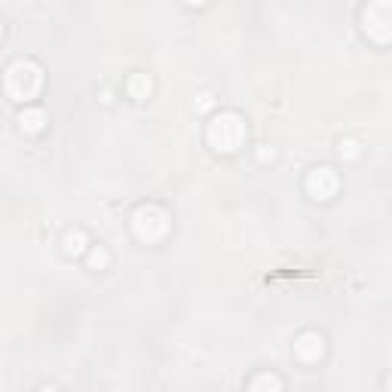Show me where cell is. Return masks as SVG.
Here are the masks:
<instances>
[{
  "label": "cell",
  "mask_w": 392,
  "mask_h": 392,
  "mask_svg": "<svg viewBox=\"0 0 392 392\" xmlns=\"http://www.w3.org/2000/svg\"><path fill=\"white\" fill-rule=\"evenodd\" d=\"M4 86H6V95L13 102H28L40 92L43 86V71L37 61L31 59H16L10 68H6V77H4Z\"/></svg>",
  "instance_id": "6da1fadb"
},
{
  "label": "cell",
  "mask_w": 392,
  "mask_h": 392,
  "mask_svg": "<svg viewBox=\"0 0 392 392\" xmlns=\"http://www.w3.org/2000/svg\"><path fill=\"white\" fill-rule=\"evenodd\" d=\"M206 138L218 154H233L245 145V120L239 114H218L206 126Z\"/></svg>",
  "instance_id": "7a4b0ae2"
},
{
  "label": "cell",
  "mask_w": 392,
  "mask_h": 392,
  "mask_svg": "<svg viewBox=\"0 0 392 392\" xmlns=\"http://www.w3.org/2000/svg\"><path fill=\"white\" fill-rule=\"evenodd\" d=\"M362 28L371 40L392 43V0H374L362 10Z\"/></svg>",
  "instance_id": "3957f363"
},
{
  "label": "cell",
  "mask_w": 392,
  "mask_h": 392,
  "mask_svg": "<svg viewBox=\"0 0 392 392\" xmlns=\"http://www.w3.org/2000/svg\"><path fill=\"white\" fill-rule=\"evenodd\" d=\"M132 230L141 243H159L169 233V215L159 206H141L132 215Z\"/></svg>",
  "instance_id": "277c9868"
},
{
  "label": "cell",
  "mask_w": 392,
  "mask_h": 392,
  "mask_svg": "<svg viewBox=\"0 0 392 392\" xmlns=\"http://www.w3.org/2000/svg\"><path fill=\"white\" fill-rule=\"evenodd\" d=\"M337 187H341V181H337L334 169H328V166H319L307 175V193L313 196L316 202H328L337 193Z\"/></svg>",
  "instance_id": "5b68a950"
},
{
  "label": "cell",
  "mask_w": 392,
  "mask_h": 392,
  "mask_svg": "<svg viewBox=\"0 0 392 392\" xmlns=\"http://www.w3.org/2000/svg\"><path fill=\"white\" fill-rule=\"evenodd\" d=\"M294 355H298L300 362H307V365H313L319 362L325 355V341H322V334L319 331H304L294 341Z\"/></svg>",
  "instance_id": "8992f818"
},
{
  "label": "cell",
  "mask_w": 392,
  "mask_h": 392,
  "mask_svg": "<svg viewBox=\"0 0 392 392\" xmlns=\"http://www.w3.org/2000/svg\"><path fill=\"white\" fill-rule=\"evenodd\" d=\"M43 126H47V111L43 108H25L19 114V129L25 135H37Z\"/></svg>",
  "instance_id": "52a82bcc"
},
{
  "label": "cell",
  "mask_w": 392,
  "mask_h": 392,
  "mask_svg": "<svg viewBox=\"0 0 392 392\" xmlns=\"http://www.w3.org/2000/svg\"><path fill=\"white\" fill-rule=\"evenodd\" d=\"M248 392H282V380L276 377V374H257V377H252V383H248Z\"/></svg>",
  "instance_id": "ba28073f"
},
{
  "label": "cell",
  "mask_w": 392,
  "mask_h": 392,
  "mask_svg": "<svg viewBox=\"0 0 392 392\" xmlns=\"http://www.w3.org/2000/svg\"><path fill=\"white\" fill-rule=\"evenodd\" d=\"M150 92H154V80H150L147 74H132L129 77V95L132 98L141 102V98H147Z\"/></svg>",
  "instance_id": "9c48e42d"
},
{
  "label": "cell",
  "mask_w": 392,
  "mask_h": 392,
  "mask_svg": "<svg viewBox=\"0 0 392 392\" xmlns=\"http://www.w3.org/2000/svg\"><path fill=\"white\" fill-rule=\"evenodd\" d=\"M61 245H65V255L77 257L86 252V233H80V230H71V233H65V239H61Z\"/></svg>",
  "instance_id": "30bf717a"
},
{
  "label": "cell",
  "mask_w": 392,
  "mask_h": 392,
  "mask_svg": "<svg viewBox=\"0 0 392 392\" xmlns=\"http://www.w3.org/2000/svg\"><path fill=\"white\" fill-rule=\"evenodd\" d=\"M111 264V255H108V248H102V245H95L92 252H89V270H104V267Z\"/></svg>",
  "instance_id": "8fae6325"
},
{
  "label": "cell",
  "mask_w": 392,
  "mask_h": 392,
  "mask_svg": "<svg viewBox=\"0 0 392 392\" xmlns=\"http://www.w3.org/2000/svg\"><path fill=\"white\" fill-rule=\"evenodd\" d=\"M359 141H353V138H343L341 141V145H337V154H341L343 159H355V157H359Z\"/></svg>",
  "instance_id": "7c38bea8"
},
{
  "label": "cell",
  "mask_w": 392,
  "mask_h": 392,
  "mask_svg": "<svg viewBox=\"0 0 392 392\" xmlns=\"http://www.w3.org/2000/svg\"><path fill=\"white\" fill-rule=\"evenodd\" d=\"M212 104H215V98H212L209 92H202V95H196L193 108H196V111H212Z\"/></svg>",
  "instance_id": "4fadbf2b"
},
{
  "label": "cell",
  "mask_w": 392,
  "mask_h": 392,
  "mask_svg": "<svg viewBox=\"0 0 392 392\" xmlns=\"http://www.w3.org/2000/svg\"><path fill=\"white\" fill-rule=\"evenodd\" d=\"M257 159H264V163H267V159H273V147H270V145H264L261 150H257Z\"/></svg>",
  "instance_id": "5bb4252c"
},
{
  "label": "cell",
  "mask_w": 392,
  "mask_h": 392,
  "mask_svg": "<svg viewBox=\"0 0 392 392\" xmlns=\"http://www.w3.org/2000/svg\"><path fill=\"white\" fill-rule=\"evenodd\" d=\"M40 392H56V386H49V383H47V386H43Z\"/></svg>",
  "instance_id": "9a60e30c"
},
{
  "label": "cell",
  "mask_w": 392,
  "mask_h": 392,
  "mask_svg": "<svg viewBox=\"0 0 392 392\" xmlns=\"http://www.w3.org/2000/svg\"><path fill=\"white\" fill-rule=\"evenodd\" d=\"M389 389H392V377H389Z\"/></svg>",
  "instance_id": "2e32d148"
}]
</instances>
